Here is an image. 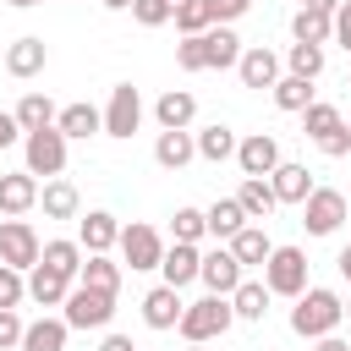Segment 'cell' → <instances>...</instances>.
Returning <instances> with one entry per match:
<instances>
[{
    "label": "cell",
    "mask_w": 351,
    "mask_h": 351,
    "mask_svg": "<svg viewBox=\"0 0 351 351\" xmlns=\"http://www.w3.org/2000/svg\"><path fill=\"white\" fill-rule=\"evenodd\" d=\"M274 104L280 110H307L313 104V77H280L274 82Z\"/></svg>",
    "instance_id": "34"
},
{
    "label": "cell",
    "mask_w": 351,
    "mask_h": 351,
    "mask_svg": "<svg viewBox=\"0 0 351 351\" xmlns=\"http://www.w3.org/2000/svg\"><path fill=\"white\" fill-rule=\"evenodd\" d=\"M60 307H66V324H71V329H104V324L115 318V291H93V285L77 280Z\"/></svg>",
    "instance_id": "3"
},
{
    "label": "cell",
    "mask_w": 351,
    "mask_h": 351,
    "mask_svg": "<svg viewBox=\"0 0 351 351\" xmlns=\"http://www.w3.org/2000/svg\"><path fill=\"white\" fill-rule=\"evenodd\" d=\"M77 241H82L88 252H110V247L121 241V225H115V214H104V208H93L88 219H77Z\"/></svg>",
    "instance_id": "19"
},
{
    "label": "cell",
    "mask_w": 351,
    "mask_h": 351,
    "mask_svg": "<svg viewBox=\"0 0 351 351\" xmlns=\"http://www.w3.org/2000/svg\"><path fill=\"white\" fill-rule=\"evenodd\" d=\"M66 318H38V324H27L22 329V346L16 351H66Z\"/></svg>",
    "instance_id": "23"
},
{
    "label": "cell",
    "mask_w": 351,
    "mask_h": 351,
    "mask_svg": "<svg viewBox=\"0 0 351 351\" xmlns=\"http://www.w3.org/2000/svg\"><path fill=\"white\" fill-rule=\"evenodd\" d=\"M197 280H203L214 296H230V291L241 285V258H236L230 247H214V252H203V269H197Z\"/></svg>",
    "instance_id": "10"
},
{
    "label": "cell",
    "mask_w": 351,
    "mask_h": 351,
    "mask_svg": "<svg viewBox=\"0 0 351 351\" xmlns=\"http://www.w3.org/2000/svg\"><path fill=\"white\" fill-rule=\"evenodd\" d=\"M335 44H346V49H351V0H340V5H335Z\"/></svg>",
    "instance_id": "46"
},
{
    "label": "cell",
    "mask_w": 351,
    "mask_h": 351,
    "mask_svg": "<svg viewBox=\"0 0 351 351\" xmlns=\"http://www.w3.org/2000/svg\"><path fill=\"white\" fill-rule=\"evenodd\" d=\"M170 230H176V241H203L208 236V219H203V208H176Z\"/></svg>",
    "instance_id": "38"
},
{
    "label": "cell",
    "mask_w": 351,
    "mask_h": 351,
    "mask_svg": "<svg viewBox=\"0 0 351 351\" xmlns=\"http://www.w3.org/2000/svg\"><path fill=\"white\" fill-rule=\"evenodd\" d=\"M181 313H186V302H181L176 285H154V291L143 296V324H148V329H176Z\"/></svg>",
    "instance_id": "12"
},
{
    "label": "cell",
    "mask_w": 351,
    "mask_h": 351,
    "mask_svg": "<svg viewBox=\"0 0 351 351\" xmlns=\"http://www.w3.org/2000/svg\"><path fill=\"white\" fill-rule=\"evenodd\" d=\"M132 16H137L143 27H159V22L176 16V5H170V0H132Z\"/></svg>",
    "instance_id": "41"
},
{
    "label": "cell",
    "mask_w": 351,
    "mask_h": 351,
    "mask_svg": "<svg viewBox=\"0 0 351 351\" xmlns=\"http://www.w3.org/2000/svg\"><path fill=\"white\" fill-rule=\"evenodd\" d=\"M203 219H208V236H214V241H230V236L247 225V208H241L236 197H219L214 208H203Z\"/></svg>",
    "instance_id": "26"
},
{
    "label": "cell",
    "mask_w": 351,
    "mask_h": 351,
    "mask_svg": "<svg viewBox=\"0 0 351 351\" xmlns=\"http://www.w3.org/2000/svg\"><path fill=\"white\" fill-rule=\"evenodd\" d=\"M313 351H351V346H346L340 335H318V340H313Z\"/></svg>",
    "instance_id": "49"
},
{
    "label": "cell",
    "mask_w": 351,
    "mask_h": 351,
    "mask_svg": "<svg viewBox=\"0 0 351 351\" xmlns=\"http://www.w3.org/2000/svg\"><path fill=\"white\" fill-rule=\"evenodd\" d=\"M236 203L247 208V219H269V214L280 208V192H274V181H269V176H247V181H241V192H236Z\"/></svg>",
    "instance_id": "18"
},
{
    "label": "cell",
    "mask_w": 351,
    "mask_h": 351,
    "mask_svg": "<svg viewBox=\"0 0 351 351\" xmlns=\"http://www.w3.org/2000/svg\"><path fill=\"white\" fill-rule=\"evenodd\" d=\"M203 49H208V66H214V71H225V66H236V60H241V38L230 33V22L203 27Z\"/></svg>",
    "instance_id": "20"
},
{
    "label": "cell",
    "mask_w": 351,
    "mask_h": 351,
    "mask_svg": "<svg viewBox=\"0 0 351 351\" xmlns=\"http://www.w3.org/2000/svg\"><path fill=\"white\" fill-rule=\"evenodd\" d=\"M208 5V16L214 22H236V16H247L252 11V0H203Z\"/></svg>",
    "instance_id": "44"
},
{
    "label": "cell",
    "mask_w": 351,
    "mask_h": 351,
    "mask_svg": "<svg viewBox=\"0 0 351 351\" xmlns=\"http://www.w3.org/2000/svg\"><path fill=\"white\" fill-rule=\"evenodd\" d=\"M335 269H340V274L351 280V247H340V258H335Z\"/></svg>",
    "instance_id": "51"
},
{
    "label": "cell",
    "mask_w": 351,
    "mask_h": 351,
    "mask_svg": "<svg viewBox=\"0 0 351 351\" xmlns=\"http://www.w3.org/2000/svg\"><path fill=\"white\" fill-rule=\"evenodd\" d=\"M22 318H16V307H0V351H16L22 346Z\"/></svg>",
    "instance_id": "43"
},
{
    "label": "cell",
    "mask_w": 351,
    "mask_h": 351,
    "mask_svg": "<svg viewBox=\"0 0 351 351\" xmlns=\"http://www.w3.org/2000/svg\"><path fill=\"white\" fill-rule=\"evenodd\" d=\"M302 132H307L313 143H318V137H329V132H340V110H335V104H318V99H313V104L302 110Z\"/></svg>",
    "instance_id": "35"
},
{
    "label": "cell",
    "mask_w": 351,
    "mask_h": 351,
    "mask_svg": "<svg viewBox=\"0 0 351 351\" xmlns=\"http://www.w3.org/2000/svg\"><path fill=\"white\" fill-rule=\"evenodd\" d=\"M274 192H280V203H307V192H313V176H307V165H274Z\"/></svg>",
    "instance_id": "25"
},
{
    "label": "cell",
    "mask_w": 351,
    "mask_h": 351,
    "mask_svg": "<svg viewBox=\"0 0 351 351\" xmlns=\"http://www.w3.org/2000/svg\"><path fill=\"white\" fill-rule=\"evenodd\" d=\"M197 269H203V252H197V241H176L165 258H159V274H165V285H192L197 280Z\"/></svg>",
    "instance_id": "13"
},
{
    "label": "cell",
    "mask_w": 351,
    "mask_h": 351,
    "mask_svg": "<svg viewBox=\"0 0 351 351\" xmlns=\"http://www.w3.org/2000/svg\"><path fill=\"white\" fill-rule=\"evenodd\" d=\"M137 126H143V99H137V88H132V82L110 88V104H104V132H110V137H132Z\"/></svg>",
    "instance_id": "8"
},
{
    "label": "cell",
    "mask_w": 351,
    "mask_h": 351,
    "mask_svg": "<svg viewBox=\"0 0 351 351\" xmlns=\"http://www.w3.org/2000/svg\"><path fill=\"white\" fill-rule=\"evenodd\" d=\"M263 285L274 296H302L307 291V252L302 247H274L263 263Z\"/></svg>",
    "instance_id": "4"
},
{
    "label": "cell",
    "mask_w": 351,
    "mask_h": 351,
    "mask_svg": "<svg viewBox=\"0 0 351 351\" xmlns=\"http://www.w3.org/2000/svg\"><path fill=\"white\" fill-rule=\"evenodd\" d=\"M340 318H346V302H340L335 291H324V285H307V291L296 296V307H291V329H296L302 340L335 335V329H340Z\"/></svg>",
    "instance_id": "1"
},
{
    "label": "cell",
    "mask_w": 351,
    "mask_h": 351,
    "mask_svg": "<svg viewBox=\"0 0 351 351\" xmlns=\"http://www.w3.org/2000/svg\"><path fill=\"white\" fill-rule=\"evenodd\" d=\"M170 5H186V0H170Z\"/></svg>",
    "instance_id": "55"
},
{
    "label": "cell",
    "mask_w": 351,
    "mask_h": 351,
    "mask_svg": "<svg viewBox=\"0 0 351 351\" xmlns=\"http://www.w3.org/2000/svg\"><path fill=\"white\" fill-rule=\"evenodd\" d=\"M176 27L192 38V33H203V27H214V16H208V5L203 0H186V5H176Z\"/></svg>",
    "instance_id": "39"
},
{
    "label": "cell",
    "mask_w": 351,
    "mask_h": 351,
    "mask_svg": "<svg viewBox=\"0 0 351 351\" xmlns=\"http://www.w3.org/2000/svg\"><path fill=\"white\" fill-rule=\"evenodd\" d=\"M38 203H44V214H49V219H77V208H82V197H77V186H71V181H44Z\"/></svg>",
    "instance_id": "28"
},
{
    "label": "cell",
    "mask_w": 351,
    "mask_h": 351,
    "mask_svg": "<svg viewBox=\"0 0 351 351\" xmlns=\"http://www.w3.org/2000/svg\"><path fill=\"white\" fill-rule=\"evenodd\" d=\"M44 60H49V49H44V38H33V33L5 49V71H11V77H38Z\"/></svg>",
    "instance_id": "21"
},
{
    "label": "cell",
    "mask_w": 351,
    "mask_h": 351,
    "mask_svg": "<svg viewBox=\"0 0 351 351\" xmlns=\"http://www.w3.org/2000/svg\"><path fill=\"white\" fill-rule=\"evenodd\" d=\"M230 252H236V258H241V269H247V263H269L274 241L263 236V225H241V230L230 236Z\"/></svg>",
    "instance_id": "29"
},
{
    "label": "cell",
    "mask_w": 351,
    "mask_h": 351,
    "mask_svg": "<svg viewBox=\"0 0 351 351\" xmlns=\"http://www.w3.org/2000/svg\"><path fill=\"white\" fill-rule=\"evenodd\" d=\"M22 296H27V280H22V269L0 263V307H16Z\"/></svg>",
    "instance_id": "42"
},
{
    "label": "cell",
    "mask_w": 351,
    "mask_h": 351,
    "mask_svg": "<svg viewBox=\"0 0 351 351\" xmlns=\"http://www.w3.org/2000/svg\"><path fill=\"white\" fill-rule=\"evenodd\" d=\"M192 115H197V99H192V93H181V88L159 93V104H154L159 132H181V126H192Z\"/></svg>",
    "instance_id": "17"
},
{
    "label": "cell",
    "mask_w": 351,
    "mask_h": 351,
    "mask_svg": "<svg viewBox=\"0 0 351 351\" xmlns=\"http://www.w3.org/2000/svg\"><path fill=\"white\" fill-rule=\"evenodd\" d=\"M66 291H71V274H60V269H49V263H33V274H27V296H33L38 307H60Z\"/></svg>",
    "instance_id": "15"
},
{
    "label": "cell",
    "mask_w": 351,
    "mask_h": 351,
    "mask_svg": "<svg viewBox=\"0 0 351 351\" xmlns=\"http://www.w3.org/2000/svg\"><path fill=\"white\" fill-rule=\"evenodd\" d=\"M77 280L93 285V291H121V263H110L104 252H88L82 269H77Z\"/></svg>",
    "instance_id": "31"
},
{
    "label": "cell",
    "mask_w": 351,
    "mask_h": 351,
    "mask_svg": "<svg viewBox=\"0 0 351 351\" xmlns=\"http://www.w3.org/2000/svg\"><path fill=\"white\" fill-rule=\"evenodd\" d=\"M236 324V307H230V296H203V302H186V313H181V335H186V346L197 340V346H208V340H219L225 329Z\"/></svg>",
    "instance_id": "2"
},
{
    "label": "cell",
    "mask_w": 351,
    "mask_h": 351,
    "mask_svg": "<svg viewBox=\"0 0 351 351\" xmlns=\"http://www.w3.org/2000/svg\"><path fill=\"white\" fill-rule=\"evenodd\" d=\"M236 71H241V82H247V88H274V82H280V60H274V49H263V44L241 49Z\"/></svg>",
    "instance_id": "14"
},
{
    "label": "cell",
    "mask_w": 351,
    "mask_h": 351,
    "mask_svg": "<svg viewBox=\"0 0 351 351\" xmlns=\"http://www.w3.org/2000/svg\"><path fill=\"white\" fill-rule=\"evenodd\" d=\"M11 5H38V0H11Z\"/></svg>",
    "instance_id": "54"
},
{
    "label": "cell",
    "mask_w": 351,
    "mask_h": 351,
    "mask_svg": "<svg viewBox=\"0 0 351 351\" xmlns=\"http://www.w3.org/2000/svg\"><path fill=\"white\" fill-rule=\"evenodd\" d=\"M302 5H307V11H329V16H335V5H340V0H302Z\"/></svg>",
    "instance_id": "50"
},
{
    "label": "cell",
    "mask_w": 351,
    "mask_h": 351,
    "mask_svg": "<svg viewBox=\"0 0 351 351\" xmlns=\"http://www.w3.org/2000/svg\"><path fill=\"white\" fill-rule=\"evenodd\" d=\"M99 351H137V346H132V335H104Z\"/></svg>",
    "instance_id": "48"
},
{
    "label": "cell",
    "mask_w": 351,
    "mask_h": 351,
    "mask_svg": "<svg viewBox=\"0 0 351 351\" xmlns=\"http://www.w3.org/2000/svg\"><path fill=\"white\" fill-rule=\"evenodd\" d=\"M38 263H49V269H60V274L77 280V269H82V241H44V258H38Z\"/></svg>",
    "instance_id": "36"
},
{
    "label": "cell",
    "mask_w": 351,
    "mask_h": 351,
    "mask_svg": "<svg viewBox=\"0 0 351 351\" xmlns=\"http://www.w3.org/2000/svg\"><path fill=\"white\" fill-rule=\"evenodd\" d=\"M16 137H22V121L16 115H0V148H11Z\"/></svg>",
    "instance_id": "47"
},
{
    "label": "cell",
    "mask_w": 351,
    "mask_h": 351,
    "mask_svg": "<svg viewBox=\"0 0 351 351\" xmlns=\"http://www.w3.org/2000/svg\"><path fill=\"white\" fill-rule=\"evenodd\" d=\"M38 203V181H33V170H16V176H0V214H27Z\"/></svg>",
    "instance_id": "16"
},
{
    "label": "cell",
    "mask_w": 351,
    "mask_h": 351,
    "mask_svg": "<svg viewBox=\"0 0 351 351\" xmlns=\"http://www.w3.org/2000/svg\"><path fill=\"white\" fill-rule=\"evenodd\" d=\"M346 219H351V214H346Z\"/></svg>",
    "instance_id": "57"
},
{
    "label": "cell",
    "mask_w": 351,
    "mask_h": 351,
    "mask_svg": "<svg viewBox=\"0 0 351 351\" xmlns=\"http://www.w3.org/2000/svg\"><path fill=\"white\" fill-rule=\"evenodd\" d=\"M318 148H324L329 159H340V154H351V126H340V132H329V137H318Z\"/></svg>",
    "instance_id": "45"
},
{
    "label": "cell",
    "mask_w": 351,
    "mask_h": 351,
    "mask_svg": "<svg viewBox=\"0 0 351 351\" xmlns=\"http://www.w3.org/2000/svg\"><path fill=\"white\" fill-rule=\"evenodd\" d=\"M285 66H291V77H318L324 71V44H291Z\"/></svg>",
    "instance_id": "37"
},
{
    "label": "cell",
    "mask_w": 351,
    "mask_h": 351,
    "mask_svg": "<svg viewBox=\"0 0 351 351\" xmlns=\"http://www.w3.org/2000/svg\"><path fill=\"white\" fill-rule=\"evenodd\" d=\"M44 258V241H38V230L27 225V219H0V263H11V269H33Z\"/></svg>",
    "instance_id": "7"
},
{
    "label": "cell",
    "mask_w": 351,
    "mask_h": 351,
    "mask_svg": "<svg viewBox=\"0 0 351 351\" xmlns=\"http://www.w3.org/2000/svg\"><path fill=\"white\" fill-rule=\"evenodd\" d=\"M22 154H27L33 176H60L66 170V132L60 126H38V132L22 137Z\"/></svg>",
    "instance_id": "5"
},
{
    "label": "cell",
    "mask_w": 351,
    "mask_h": 351,
    "mask_svg": "<svg viewBox=\"0 0 351 351\" xmlns=\"http://www.w3.org/2000/svg\"><path fill=\"white\" fill-rule=\"evenodd\" d=\"M291 33H296V44H329V38H335V16L302 5V11L291 16Z\"/></svg>",
    "instance_id": "27"
},
{
    "label": "cell",
    "mask_w": 351,
    "mask_h": 351,
    "mask_svg": "<svg viewBox=\"0 0 351 351\" xmlns=\"http://www.w3.org/2000/svg\"><path fill=\"white\" fill-rule=\"evenodd\" d=\"M186 351H208V346H197V340H192V346H186Z\"/></svg>",
    "instance_id": "53"
},
{
    "label": "cell",
    "mask_w": 351,
    "mask_h": 351,
    "mask_svg": "<svg viewBox=\"0 0 351 351\" xmlns=\"http://www.w3.org/2000/svg\"><path fill=\"white\" fill-rule=\"evenodd\" d=\"M55 126H60L66 137H93V132H104V115H99L93 104H66V110L55 115Z\"/></svg>",
    "instance_id": "30"
},
{
    "label": "cell",
    "mask_w": 351,
    "mask_h": 351,
    "mask_svg": "<svg viewBox=\"0 0 351 351\" xmlns=\"http://www.w3.org/2000/svg\"><path fill=\"white\" fill-rule=\"evenodd\" d=\"M197 154H203V159H214V165H219V159H230V154H236V132H230V126H219V121H214V126H203V132H197Z\"/></svg>",
    "instance_id": "33"
},
{
    "label": "cell",
    "mask_w": 351,
    "mask_h": 351,
    "mask_svg": "<svg viewBox=\"0 0 351 351\" xmlns=\"http://www.w3.org/2000/svg\"><path fill=\"white\" fill-rule=\"evenodd\" d=\"M104 5H110V11H132V0H104Z\"/></svg>",
    "instance_id": "52"
},
{
    "label": "cell",
    "mask_w": 351,
    "mask_h": 351,
    "mask_svg": "<svg viewBox=\"0 0 351 351\" xmlns=\"http://www.w3.org/2000/svg\"><path fill=\"white\" fill-rule=\"evenodd\" d=\"M269 285L263 280H241L236 291H230V307H236V318H247V324H263V313H269Z\"/></svg>",
    "instance_id": "22"
},
{
    "label": "cell",
    "mask_w": 351,
    "mask_h": 351,
    "mask_svg": "<svg viewBox=\"0 0 351 351\" xmlns=\"http://www.w3.org/2000/svg\"><path fill=\"white\" fill-rule=\"evenodd\" d=\"M55 104L44 99V93H22V104H16V121H22V132H38V126H55Z\"/></svg>",
    "instance_id": "32"
},
{
    "label": "cell",
    "mask_w": 351,
    "mask_h": 351,
    "mask_svg": "<svg viewBox=\"0 0 351 351\" xmlns=\"http://www.w3.org/2000/svg\"><path fill=\"white\" fill-rule=\"evenodd\" d=\"M176 60H181V71H203V66H208V49H203V33H192V38H181V44H176Z\"/></svg>",
    "instance_id": "40"
},
{
    "label": "cell",
    "mask_w": 351,
    "mask_h": 351,
    "mask_svg": "<svg viewBox=\"0 0 351 351\" xmlns=\"http://www.w3.org/2000/svg\"><path fill=\"white\" fill-rule=\"evenodd\" d=\"M192 154H197V137H186V126H181V132H159V143H154V159H159L165 170L192 165Z\"/></svg>",
    "instance_id": "24"
},
{
    "label": "cell",
    "mask_w": 351,
    "mask_h": 351,
    "mask_svg": "<svg viewBox=\"0 0 351 351\" xmlns=\"http://www.w3.org/2000/svg\"><path fill=\"white\" fill-rule=\"evenodd\" d=\"M121 258H126L132 269H159V258H165L159 230H154V225H121Z\"/></svg>",
    "instance_id": "9"
},
{
    "label": "cell",
    "mask_w": 351,
    "mask_h": 351,
    "mask_svg": "<svg viewBox=\"0 0 351 351\" xmlns=\"http://www.w3.org/2000/svg\"><path fill=\"white\" fill-rule=\"evenodd\" d=\"M346 197L335 192V186H313L307 192V203H302V225H307V236H335L340 225H346Z\"/></svg>",
    "instance_id": "6"
},
{
    "label": "cell",
    "mask_w": 351,
    "mask_h": 351,
    "mask_svg": "<svg viewBox=\"0 0 351 351\" xmlns=\"http://www.w3.org/2000/svg\"><path fill=\"white\" fill-rule=\"evenodd\" d=\"M236 165H241V176H274V165H280V143H274L269 132H252V137L236 143Z\"/></svg>",
    "instance_id": "11"
},
{
    "label": "cell",
    "mask_w": 351,
    "mask_h": 351,
    "mask_svg": "<svg viewBox=\"0 0 351 351\" xmlns=\"http://www.w3.org/2000/svg\"><path fill=\"white\" fill-rule=\"evenodd\" d=\"M346 313H351V302H346Z\"/></svg>",
    "instance_id": "56"
}]
</instances>
